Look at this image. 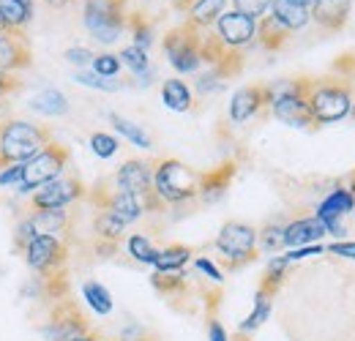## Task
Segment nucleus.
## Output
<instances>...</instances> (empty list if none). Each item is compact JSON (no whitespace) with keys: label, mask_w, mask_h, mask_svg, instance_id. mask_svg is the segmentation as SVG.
<instances>
[{"label":"nucleus","mask_w":355,"mask_h":341,"mask_svg":"<svg viewBox=\"0 0 355 341\" xmlns=\"http://www.w3.org/2000/svg\"><path fill=\"white\" fill-rule=\"evenodd\" d=\"M306 101L317 126L339 123L353 107V80L350 77H306Z\"/></svg>","instance_id":"obj_1"},{"label":"nucleus","mask_w":355,"mask_h":341,"mask_svg":"<svg viewBox=\"0 0 355 341\" xmlns=\"http://www.w3.org/2000/svg\"><path fill=\"white\" fill-rule=\"evenodd\" d=\"M49 142L52 131L42 123H31L22 118L0 121V170L11 164H25Z\"/></svg>","instance_id":"obj_2"},{"label":"nucleus","mask_w":355,"mask_h":341,"mask_svg":"<svg viewBox=\"0 0 355 341\" xmlns=\"http://www.w3.org/2000/svg\"><path fill=\"white\" fill-rule=\"evenodd\" d=\"M153 191L164 205H180L200 197V172L178 159H159L153 164Z\"/></svg>","instance_id":"obj_3"},{"label":"nucleus","mask_w":355,"mask_h":341,"mask_svg":"<svg viewBox=\"0 0 355 341\" xmlns=\"http://www.w3.org/2000/svg\"><path fill=\"white\" fill-rule=\"evenodd\" d=\"M270 112L287 126L317 128L309 112V101H306V77L270 85Z\"/></svg>","instance_id":"obj_4"},{"label":"nucleus","mask_w":355,"mask_h":341,"mask_svg":"<svg viewBox=\"0 0 355 341\" xmlns=\"http://www.w3.org/2000/svg\"><path fill=\"white\" fill-rule=\"evenodd\" d=\"M216 252L224 270H241L257 259V229L246 221H227L216 235Z\"/></svg>","instance_id":"obj_5"},{"label":"nucleus","mask_w":355,"mask_h":341,"mask_svg":"<svg viewBox=\"0 0 355 341\" xmlns=\"http://www.w3.org/2000/svg\"><path fill=\"white\" fill-rule=\"evenodd\" d=\"M69 164H71V150H69L66 145H60V142L52 139V142L44 145L33 159H28V161L22 164L19 191H25V194L36 191L39 186H44L49 180L60 177L63 172L69 170Z\"/></svg>","instance_id":"obj_6"},{"label":"nucleus","mask_w":355,"mask_h":341,"mask_svg":"<svg viewBox=\"0 0 355 341\" xmlns=\"http://www.w3.org/2000/svg\"><path fill=\"white\" fill-rule=\"evenodd\" d=\"M115 186L126 194H132L134 200L142 205L145 213H162L167 205L156 197L153 191V167L148 161H139V159H129L123 161L118 172H115Z\"/></svg>","instance_id":"obj_7"},{"label":"nucleus","mask_w":355,"mask_h":341,"mask_svg":"<svg viewBox=\"0 0 355 341\" xmlns=\"http://www.w3.org/2000/svg\"><path fill=\"white\" fill-rule=\"evenodd\" d=\"M83 19L96 42H118V36L126 28V0H85Z\"/></svg>","instance_id":"obj_8"},{"label":"nucleus","mask_w":355,"mask_h":341,"mask_svg":"<svg viewBox=\"0 0 355 341\" xmlns=\"http://www.w3.org/2000/svg\"><path fill=\"white\" fill-rule=\"evenodd\" d=\"M200 46H202V30L194 28L191 22H180L178 28H173L164 36L167 60L173 63V69L180 71V74H191V71H197L202 66Z\"/></svg>","instance_id":"obj_9"},{"label":"nucleus","mask_w":355,"mask_h":341,"mask_svg":"<svg viewBox=\"0 0 355 341\" xmlns=\"http://www.w3.org/2000/svg\"><path fill=\"white\" fill-rule=\"evenodd\" d=\"M22 256L39 279H52L58 273H66V259H69V246L63 238L55 235H33V241L22 249Z\"/></svg>","instance_id":"obj_10"},{"label":"nucleus","mask_w":355,"mask_h":341,"mask_svg":"<svg viewBox=\"0 0 355 341\" xmlns=\"http://www.w3.org/2000/svg\"><path fill=\"white\" fill-rule=\"evenodd\" d=\"M85 197V183L80 180V175H60L55 180H49L44 186H39L31 197V208L33 211H55V208H69L71 202Z\"/></svg>","instance_id":"obj_11"},{"label":"nucleus","mask_w":355,"mask_h":341,"mask_svg":"<svg viewBox=\"0 0 355 341\" xmlns=\"http://www.w3.org/2000/svg\"><path fill=\"white\" fill-rule=\"evenodd\" d=\"M90 322L85 320V314L80 311V306L74 303L71 298L58 300L49 311V320L46 325L42 328L46 341H69L80 333H88Z\"/></svg>","instance_id":"obj_12"},{"label":"nucleus","mask_w":355,"mask_h":341,"mask_svg":"<svg viewBox=\"0 0 355 341\" xmlns=\"http://www.w3.org/2000/svg\"><path fill=\"white\" fill-rule=\"evenodd\" d=\"M88 200L96 205V211H107V213L118 216L126 227L134 224L139 216L145 213L142 205L134 200L132 194H126V191H121L118 186H110V183H104V180L90 189Z\"/></svg>","instance_id":"obj_13"},{"label":"nucleus","mask_w":355,"mask_h":341,"mask_svg":"<svg viewBox=\"0 0 355 341\" xmlns=\"http://www.w3.org/2000/svg\"><path fill=\"white\" fill-rule=\"evenodd\" d=\"M200 55H202V63H208V71L216 74L222 82L241 74V69H243V49L224 46L216 33H202Z\"/></svg>","instance_id":"obj_14"},{"label":"nucleus","mask_w":355,"mask_h":341,"mask_svg":"<svg viewBox=\"0 0 355 341\" xmlns=\"http://www.w3.org/2000/svg\"><path fill=\"white\" fill-rule=\"evenodd\" d=\"M266 110H270V85L266 82L243 85L230 98V121L232 123H246V121L263 115Z\"/></svg>","instance_id":"obj_15"},{"label":"nucleus","mask_w":355,"mask_h":341,"mask_svg":"<svg viewBox=\"0 0 355 341\" xmlns=\"http://www.w3.org/2000/svg\"><path fill=\"white\" fill-rule=\"evenodd\" d=\"M219 42L230 49H243L254 42L257 36V19L246 17V14H238V11H224L222 17L216 19V30Z\"/></svg>","instance_id":"obj_16"},{"label":"nucleus","mask_w":355,"mask_h":341,"mask_svg":"<svg viewBox=\"0 0 355 341\" xmlns=\"http://www.w3.org/2000/svg\"><path fill=\"white\" fill-rule=\"evenodd\" d=\"M31 66V44L25 30H3L0 33V71L17 74Z\"/></svg>","instance_id":"obj_17"},{"label":"nucleus","mask_w":355,"mask_h":341,"mask_svg":"<svg viewBox=\"0 0 355 341\" xmlns=\"http://www.w3.org/2000/svg\"><path fill=\"white\" fill-rule=\"evenodd\" d=\"M355 208L353 194L347 189H334L317 208V218L325 224V229L331 235H345V227H342V218L350 213Z\"/></svg>","instance_id":"obj_18"},{"label":"nucleus","mask_w":355,"mask_h":341,"mask_svg":"<svg viewBox=\"0 0 355 341\" xmlns=\"http://www.w3.org/2000/svg\"><path fill=\"white\" fill-rule=\"evenodd\" d=\"M350 8H353V0H317L309 14L317 22V28H322L325 33H339L350 19Z\"/></svg>","instance_id":"obj_19"},{"label":"nucleus","mask_w":355,"mask_h":341,"mask_svg":"<svg viewBox=\"0 0 355 341\" xmlns=\"http://www.w3.org/2000/svg\"><path fill=\"white\" fill-rule=\"evenodd\" d=\"M31 227L36 235H55V238H63L71 232V224H74V213L69 208H55V211H33L28 216Z\"/></svg>","instance_id":"obj_20"},{"label":"nucleus","mask_w":355,"mask_h":341,"mask_svg":"<svg viewBox=\"0 0 355 341\" xmlns=\"http://www.w3.org/2000/svg\"><path fill=\"white\" fill-rule=\"evenodd\" d=\"M325 224L317 216H306V218H295L290 224H284V246L290 249H301V246H311L325 235Z\"/></svg>","instance_id":"obj_21"},{"label":"nucleus","mask_w":355,"mask_h":341,"mask_svg":"<svg viewBox=\"0 0 355 341\" xmlns=\"http://www.w3.org/2000/svg\"><path fill=\"white\" fill-rule=\"evenodd\" d=\"M235 172H238L235 161H224L222 167H216V170L200 172V200L202 202H216L230 189Z\"/></svg>","instance_id":"obj_22"},{"label":"nucleus","mask_w":355,"mask_h":341,"mask_svg":"<svg viewBox=\"0 0 355 341\" xmlns=\"http://www.w3.org/2000/svg\"><path fill=\"white\" fill-rule=\"evenodd\" d=\"M270 14H273L290 33L306 28L311 19L309 8H304V6H298V3H293V0H273V3H270Z\"/></svg>","instance_id":"obj_23"},{"label":"nucleus","mask_w":355,"mask_h":341,"mask_svg":"<svg viewBox=\"0 0 355 341\" xmlns=\"http://www.w3.org/2000/svg\"><path fill=\"white\" fill-rule=\"evenodd\" d=\"M290 30L273 17V14H266V17H260V25H257V42H260V46L263 49H268V52H279L284 44L290 42Z\"/></svg>","instance_id":"obj_24"},{"label":"nucleus","mask_w":355,"mask_h":341,"mask_svg":"<svg viewBox=\"0 0 355 341\" xmlns=\"http://www.w3.org/2000/svg\"><path fill=\"white\" fill-rule=\"evenodd\" d=\"M0 17L8 30H25L33 19V3L31 0H0Z\"/></svg>","instance_id":"obj_25"},{"label":"nucleus","mask_w":355,"mask_h":341,"mask_svg":"<svg viewBox=\"0 0 355 341\" xmlns=\"http://www.w3.org/2000/svg\"><path fill=\"white\" fill-rule=\"evenodd\" d=\"M224 6H227V0H197V3L189 8L186 22H191V25L200 28V30H205V28L216 25V19L224 14Z\"/></svg>","instance_id":"obj_26"},{"label":"nucleus","mask_w":355,"mask_h":341,"mask_svg":"<svg viewBox=\"0 0 355 341\" xmlns=\"http://www.w3.org/2000/svg\"><path fill=\"white\" fill-rule=\"evenodd\" d=\"M31 110L39 112V115H46V118H60V115L69 112V101H66V96L60 90L46 87L39 96L31 98Z\"/></svg>","instance_id":"obj_27"},{"label":"nucleus","mask_w":355,"mask_h":341,"mask_svg":"<svg viewBox=\"0 0 355 341\" xmlns=\"http://www.w3.org/2000/svg\"><path fill=\"white\" fill-rule=\"evenodd\" d=\"M162 101L173 112H189L194 107L191 90H189V85L183 80H164V85H162Z\"/></svg>","instance_id":"obj_28"},{"label":"nucleus","mask_w":355,"mask_h":341,"mask_svg":"<svg viewBox=\"0 0 355 341\" xmlns=\"http://www.w3.org/2000/svg\"><path fill=\"white\" fill-rule=\"evenodd\" d=\"M191 259V249L183 243H173L167 249H159V254L153 259V268L159 273H170V270H183L186 262Z\"/></svg>","instance_id":"obj_29"},{"label":"nucleus","mask_w":355,"mask_h":341,"mask_svg":"<svg viewBox=\"0 0 355 341\" xmlns=\"http://www.w3.org/2000/svg\"><path fill=\"white\" fill-rule=\"evenodd\" d=\"M270 308H273V295H268L263 290H257V295H254V308H252V314L238 325V333H254L263 322H266L268 317H270Z\"/></svg>","instance_id":"obj_30"},{"label":"nucleus","mask_w":355,"mask_h":341,"mask_svg":"<svg viewBox=\"0 0 355 341\" xmlns=\"http://www.w3.org/2000/svg\"><path fill=\"white\" fill-rule=\"evenodd\" d=\"M93 229H96L98 241L121 243V241H123V232H126V224H123L118 216L107 213V211H98L96 218H93Z\"/></svg>","instance_id":"obj_31"},{"label":"nucleus","mask_w":355,"mask_h":341,"mask_svg":"<svg viewBox=\"0 0 355 341\" xmlns=\"http://www.w3.org/2000/svg\"><path fill=\"white\" fill-rule=\"evenodd\" d=\"M287 268H290V262H287L284 256H273V259L268 262L266 273L260 276V287H257V290H263V292L276 298V292L282 290V284H284V279H287Z\"/></svg>","instance_id":"obj_32"},{"label":"nucleus","mask_w":355,"mask_h":341,"mask_svg":"<svg viewBox=\"0 0 355 341\" xmlns=\"http://www.w3.org/2000/svg\"><path fill=\"white\" fill-rule=\"evenodd\" d=\"M83 298H85V303H88L96 314H101V317H107V314L112 311V295H110V290H107L104 284H98V281H85V284H83Z\"/></svg>","instance_id":"obj_33"},{"label":"nucleus","mask_w":355,"mask_h":341,"mask_svg":"<svg viewBox=\"0 0 355 341\" xmlns=\"http://www.w3.org/2000/svg\"><path fill=\"white\" fill-rule=\"evenodd\" d=\"M126 28L134 33V46L148 52V46L153 44V25H150V19L142 11H134V14H126Z\"/></svg>","instance_id":"obj_34"},{"label":"nucleus","mask_w":355,"mask_h":341,"mask_svg":"<svg viewBox=\"0 0 355 341\" xmlns=\"http://www.w3.org/2000/svg\"><path fill=\"white\" fill-rule=\"evenodd\" d=\"M150 284H153V290H159L162 295L173 298V295L186 290V273H183V270H170V273H159V270H156V273L150 276Z\"/></svg>","instance_id":"obj_35"},{"label":"nucleus","mask_w":355,"mask_h":341,"mask_svg":"<svg viewBox=\"0 0 355 341\" xmlns=\"http://www.w3.org/2000/svg\"><path fill=\"white\" fill-rule=\"evenodd\" d=\"M110 121H112V126H115V131H121L132 145H137V148H150L153 142H150V137L142 131V128L137 126V123H132V121H126V118H121V115H115V112H110Z\"/></svg>","instance_id":"obj_36"},{"label":"nucleus","mask_w":355,"mask_h":341,"mask_svg":"<svg viewBox=\"0 0 355 341\" xmlns=\"http://www.w3.org/2000/svg\"><path fill=\"white\" fill-rule=\"evenodd\" d=\"M257 243H260V249L268 252V254L282 252V249H284V224H276V221L266 224V227L257 232Z\"/></svg>","instance_id":"obj_37"},{"label":"nucleus","mask_w":355,"mask_h":341,"mask_svg":"<svg viewBox=\"0 0 355 341\" xmlns=\"http://www.w3.org/2000/svg\"><path fill=\"white\" fill-rule=\"evenodd\" d=\"M126 249H129L132 259L142 262V265H153V259H156V254H159V249H156L145 235H132L129 243H126Z\"/></svg>","instance_id":"obj_38"},{"label":"nucleus","mask_w":355,"mask_h":341,"mask_svg":"<svg viewBox=\"0 0 355 341\" xmlns=\"http://www.w3.org/2000/svg\"><path fill=\"white\" fill-rule=\"evenodd\" d=\"M118 58H121V63H123V66H129V69H132L137 77H139L142 71H148V52H145V49H139V46H134V44L123 46Z\"/></svg>","instance_id":"obj_39"},{"label":"nucleus","mask_w":355,"mask_h":341,"mask_svg":"<svg viewBox=\"0 0 355 341\" xmlns=\"http://www.w3.org/2000/svg\"><path fill=\"white\" fill-rule=\"evenodd\" d=\"M118 139L112 137V134H104V131H96L93 137H90V150L98 156V159H112L115 153H118Z\"/></svg>","instance_id":"obj_40"},{"label":"nucleus","mask_w":355,"mask_h":341,"mask_svg":"<svg viewBox=\"0 0 355 341\" xmlns=\"http://www.w3.org/2000/svg\"><path fill=\"white\" fill-rule=\"evenodd\" d=\"M93 71L98 74V77H118V71H121V58L118 55H112V52H104V55H96L93 58Z\"/></svg>","instance_id":"obj_41"},{"label":"nucleus","mask_w":355,"mask_h":341,"mask_svg":"<svg viewBox=\"0 0 355 341\" xmlns=\"http://www.w3.org/2000/svg\"><path fill=\"white\" fill-rule=\"evenodd\" d=\"M74 80L80 82V85H85V87H96V90H118L121 87V82H115L112 77H98L96 71H77L74 74Z\"/></svg>","instance_id":"obj_42"},{"label":"nucleus","mask_w":355,"mask_h":341,"mask_svg":"<svg viewBox=\"0 0 355 341\" xmlns=\"http://www.w3.org/2000/svg\"><path fill=\"white\" fill-rule=\"evenodd\" d=\"M270 3H273V0H232V11L246 14V17H252V19H260V17L268 14Z\"/></svg>","instance_id":"obj_43"},{"label":"nucleus","mask_w":355,"mask_h":341,"mask_svg":"<svg viewBox=\"0 0 355 341\" xmlns=\"http://www.w3.org/2000/svg\"><path fill=\"white\" fill-rule=\"evenodd\" d=\"M93 58H96V55H93L90 49H85V46H71V49H66V60H69L71 66H77L80 71L93 63Z\"/></svg>","instance_id":"obj_44"},{"label":"nucleus","mask_w":355,"mask_h":341,"mask_svg":"<svg viewBox=\"0 0 355 341\" xmlns=\"http://www.w3.org/2000/svg\"><path fill=\"white\" fill-rule=\"evenodd\" d=\"M33 235H36V232H33L31 221H28V218H22V221H19V227H17V232H14V249L22 254V249L33 241Z\"/></svg>","instance_id":"obj_45"},{"label":"nucleus","mask_w":355,"mask_h":341,"mask_svg":"<svg viewBox=\"0 0 355 341\" xmlns=\"http://www.w3.org/2000/svg\"><path fill=\"white\" fill-rule=\"evenodd\" d=\"M194 268L200 270V273H205L211 281H216V284H222L224 276H222V268L219 265H214L211 259H205V256H200V259H194Z\"/></svg>","instance_id":"obj_46"},{"label":"nucleus","mask_w":355,"mask_h":341,"mask_svg":"<svg viewBox=\"0 0 355 341\" xmlns=\"http://www.w3.org/2000/svg\"><path fill=\"white\" fill-rule=\"evenodd\" d=\"M328 254L345 256V259H355V241H339V243H331L325 246Z\"/></svg>","instance_id":"obj_47"},{"label":"nucleus","mask_w":355,"mask_h":341,"mask_svg":"<svg viewBox=\"0 0 355 341\" xmlns=\"http://www.w3.org/2000/svg\"><path fill=\"white\" fill-rule=\"evenodd\" d=\"M19 80L14 77V74H8V71H0V101L6 98V96H11V93H17L19 90Z\"/></svg>","instance_id":"obj_48"},{"label":"nucleus","mask_w":355,"mask_h":341,"mask_svg":"<svg viewBox=\"0 0 355 341\" xmlns=\"http://www.w3.org/2000/svg\"><path fill=\"white\" fill-rule=\"evenodd\" d=\"M325 249L322 246H317V243H311V246H301V249H293L290 254H282L287 262H298V259H306V256H314V254H322Z\"/></svg>","instance_id":"obj_49"},{"label":"nucleus","mask_w":355,"mask_h":341,"mask_svg":"<svg viewBox=\"0 0 355 341\" xmlns=\"http://www.w3.org/2000/svg\"><path fill=\"white\" fill-rule=\"evenodd\" d=\"M19 180H22V164H11V167H6V170H0V186H19Z\"/></svg>","instance_id":"obj_50"},{"label":"nucleus","mask_w":355,"mask_h":341,"mask_svg":"<svg viewBox=\"0 0 355 341\" xmlns=\"http://www.w3.org/2000/svg\"><path fill=\"white\" fill-rule=\"evenodd\" d=\"M208 341H230L227 331H224V325L216 320V317L208 320Z\"/></svg>","instance_id":"obj_51"},{"label":"nucleus","mask_w":355,"mask_h":341,"mask_svg":"<svg viewBox=\"0 0 355 341\" xmlns=\"http://www.w3.org/2000/svg\"><path fill=\"white\" fill-rule=\"evenodd\" d=\"M170 3H173V8H175V11H180V14H189V8H191L197 0H170Z\"/></svg>","instance_id":"obj_52"},{"label":"nucleus","mask_w":355,"mask_h":341,"mask_svg":"<svg viewBox=\"0 0 355 341\" xmlns=\"http://www.w3.org/2000/svg\"><path fill=\"white\" fill-rule=\"evenodd\" d=\"M69 341H101V339H98V333L90 328L88 333H80V336H74V339H69Z\"/></svg>","instance_id":"obj_53"},{"label":"nucleus","mask_w":355,"mask_h":341,"mask_svg":"<svg viewBox=\"0 0 355 341\" xmlns=\"http://www.w3.org/2000/svg\"><path fill=\"white\" fill-rule=\"evenodd\" d=\"M46 3H49L52 8H63V6H69L71 0H46Z\"/></svg>","instance_id":"obj_54"},{"label":"nucleus","mask_w":355,"mask_h":341,"mask_svg":"<svg viewBox=\"0 0 355 341\" xmlns=\"http://www.w3.org/2000/svg\"><path fill=\"white\" fill-rule=\"evenodd\" d=\"M293 3H298V6H304V8H309L311 11V6H314L317 0H293Z\"/></svg>","instance_id":"obj_55"},{"label":"nucleus","mask_w":355,"mask_h":341,"mask_svg":"<svg viewBox=\"0 0 355 341\" xmlns=\"http://www.w3.org/2000/svg\"><path fill=\"white\" fill-rule=\"evenodd\" d=\"M235 341H252V339H249L246 333H235Z\"/></svg>","instance_id":"obj_56"},{"label":"nucleus","mask_w":355,"mask_h":341,"mask_svg":"<svg viewBox=\"0 0 355 341\" xmlns=\"http://www.w3.org/2000/svg\"><path fill=\"white\" fill-rule=\"evenodd\" d=\"M350 118H353V123H355V98H353V107H350Z\"/></svg>","instance_id":"obj_57"},{"label":"nucleus","mask_w":355,"mask_h":341,"mask_svg":"<svg viewBox=\"0 0 355 341\" xmlns=\"http://www.w3.org/2000/svg\"><path fill=\"white\" fill-rule=\"evenodd\" d=\"M3 30H8V28H6V22H3V17H0V33H3Z\"/></svg>","instance_id":"obj_58"},{"label":"nucleus","mask_w":355,"mask_h":341,"mask_svg":"<svg viewBox=\"0 0 355 341\" xmlns=\"http://www.w3.org/2000/svg\"><path fill=\"white\" fill-rule=\"evenodd\" d=\"M137 341H153V339H142V336H139V339H137Z\"/></svg>","instance_id":"obj_59"}]
</instances>
